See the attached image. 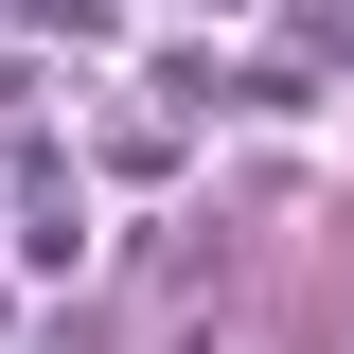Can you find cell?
Here are the masks:
<instances>
[{"label":"cell","instance_id":"obj_2","mask_svg":"<svg viewBox=\"0 0 354 354\" xmlns=\"http://www.w3.org/2000/svg\"><path fill=\"white\" fill-rule=\"evenodd\" d=\"M88 177H106V195H177V177H195V106H124V124H88Z\"/></svg>","mask_w":354,"mask_h":354},{"label":"cell","instance_id":"obj_4","mask_svg":"<svg viewBox=\"0 0 354 354\" xmlns=\"http://www.w3.org/2000/svg\"><path fill=\"white\" fill-rule=\"evenodd\" d=\"M18 301H36V283H18V266H0V337H18Z\"/></svg>","mask_w":354,"mask_h":354},{"label":"cell","instance_id":"obj_3","mask_svg":"<svg viewBox=\"0 0 354 354\" xmlns=\"http://www.w3.org/2000/svg\"><path fill=\"white\" fill-rule=\"evenodd\" d=\"M36 88H53V71H36V53H0V124H36Z\"/></svg>","mask_w":354,"mask_h":354},{"label":"cell","instance_id":"obj_1","mask_svg":"<svg viewBox=\"0 0 354 354\" xmlns=\"http://www.w3.org/2000/svg\"><path fill=\"white\" fill-rule=\"evenodd\" d=\"M88 248H106V213H88L53 160H18V177H0V266H18V283H71Z\"/></svg>","mask_w":354,"mask_h":354},{"label":"cell","instance_id":"obj_5","mask_svg":"<svg viewBox=\"0 0 354 354\" xmlns=\"http://www.w3.org/2000/svg\"><path fill=\"white\" fill-rule=\"evenodd\" d=\"M177 18H248V0H177Z\"/></svg>","mask_w":354,"mask_h":354}]
</instances>
